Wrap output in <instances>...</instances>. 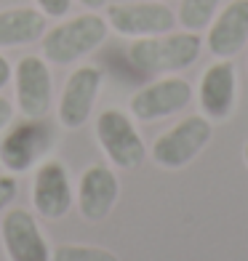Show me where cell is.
I'll list each match as a JSON object with an SVG mask.
<instances>
[{"label": "cell", "mask_w": 248, "mask_h": 261, "mask_svg": "<svg viewBox=\"0 0 248 261\" xmlns=\"http://www.w3.org/2000/svg\"><path fill=\"white\" fill-rule=\"evenodd\" d=\"M11 120H14V104H11L6 96H0V130H3Z\"/></svg>", "instance_id": "cell-20"}, {"label": "cell", "mask_w": 248, "mask_h": 261, "mask_svg": "<svg viewBox=\"0 0 248 261\" xmlns=\"http://www.w3.org/2000/svg\"><path fill=\"white\" fill-rule=\"evenodd\" d=\"M0 243L8 261H51L54 248L43 234L40 221L27 208H8L3 213Z\"/></svg>", "instance_id": "cell-10"}, {"label": "cell", "mask_w": 248, "mask_h": 261, "mask_svg": "<svg viewBox=\"0 0 248 261\" xmlns=\"http://www.w3.org/2000/svg\"><path fill=\"white\" fill-rule=\"evenodd\" d=\"M211 136H214V123L206 115H187L184 120H179L173 128H168L155 139L150 155L160 168L179 171L206 149Z\"/></svg>", "instance_id": "cell-4"}, {"label": "cell", "mask_w": 248, "mask_h": 261, "mask_svg": "<svg viewBox=\"0 0 248 261\" xmlns=\"http://www.w3.org/2000/svg\"><path fill=\"white\" fill-rule=\"evenodd\" d=\"M45 16L40 8L14 6L0 11V48H19V45L40 43L45 35Z\"/></svg>", "instance_id": "cell-15"}, {"label": "cell", "mask_w": 248, "mask_h": 261, "mask_svg": "<svg viewBox=\"0 0 248 261\" xmlns=\"http://www.w3.org/2000/svg\"><path fill=\"white\" fill-rule=\"evenodd\" d=\"M78 3H80V6H86L88 11H99V8L107 6L110 0H78Z\"/></svg>", "instance_id": "cell-22"}, {"label": "cell", "mask_w": 248, "mask_h": 261, "mask_svg": "<svg viewBox=\"0 0 248 261\" xmlns=\"http://www.w3.org/2000/svg\"><path fill=\"white\" fill-rule=\"evenodd\" d=\"M219 6L221 0H179L176 21L190 32H200L214 21V16L219 14Z\"/></svg>", "instance_id": "cell-16"}, {"label": "cell", "mask_w": 248, "mask_h": 261, "mask_svg": "<svg viewBox=\"0 0 248 261\" xmlns=\"http://www.w3.org/2000/svg\"><path fill=\"white\" fill-rule=\"evenodd\" d=\"M107 19L110 30H115L123 38H152V35L171 32L179 21L171 6L165 0H136V3H107Z\"/></svg>", "instance_id": "cell-6"}, {"label": "cell", "mask_w": 248, "mask_h": 261, "mask_svg": "<svg viewBox=\"0 0 248 261\" xmlns=\"http://www.w3.org/2000/svg\"><path fill=\"white\" fill-rule=\"evenodd\" d=\"M35 8H40L48 19H64L72 8V0H35Z\"/></svg>", "instance_id": "cell-19"}, {"label": "cell", "mask_w": 248, "mask_h": 261, "mask_svg": "<svg viewBox=\"0 0 248 261\" xmlns=\"http://www.w3.org/2000/svg\"><path fill=\"white\" fill-rule=\"evenodd\" d=\"M192 101V86L184 77L176 75H163L158 80L141 86L131 96V117L141 123L163 120L176 112H182L187 104Z\"/></svg>", "instance_id": "cell-11"}, {"label": "cell", "mask_w": 248, "mask_h": 261, "mask_svg": "<svg viewBox=\"0 0 248 261\" xmlns=\"http://www.w3.org/2000/svg\"><path fill=\"white\" fill-rule=\"evenodd\" d=\"M93 130H96V141H99L102 152L107 155V160L115 168L134 171L147 160V144L128 112L117 110V107L99 112Z\"/></svg>", "instance_id": "cell-5"}, {"label": "cell", "mask_w": 248, "mask_h": 261, "mask_svg": "<svg viewBox=\"0 0 248 261\" xmlns=\"http://www.w3.org/2000/svg\"><path fill=\"white\" fill-rule=\"evenodd\" d=\"M0 134V163L11 173L32 171L48 158L56 141L54 128L45 117H21L19 123L11 120Z\"/></svg>", "instance_id": "cell-3"}, {"label": "cell", "mask_w": 248, "mask_h": 261, "mask_svg": "<svg viewBox=\"0 0 248 261\" xmlns=\"http://www.w3.org/2000/svg\"><path fill=\"white\" fill-rule=\"evenodd\" d=\"M200 51H203V38L197 32L171 30L163 35H152V38H136L128 45V62L141 75L163 77L192 67L200 59Z\"/></svg>", "instance_id": "cell-1"}, {"label": "cell", "mask_w": 248, "mask_h": 261, "mask_svg": "<svg viewBox=\"0 0 248 261\" xmlns=\"http://www.w3.org/2000/svg\"><path fill=\"white\" fill-rule=\"evenodd\" d=\"M14 96L21 117H48L54 107V77L43 56L27 54L14 64Z\"/></svg>", "instance_id": "cell-7"}, {"label": "cell", "mask_w": 248, "mask_h": 261, "mask_svg": "<svg viewBox=\"0 0 248 261\" xmlns=\"http://www.w3.org/2000/svg\"><path fill=\"white\" fill-rule=\"evenodd\" d=\"M117 197H120V179L110 165L93 163L80 173V181L75 187V203L86 221H104L117 205Z\"/></svg>", "instance_id": "cell-12"}, {"label": "cell", "mask_w": 248, "mask_h": 261, "mask_svg": "<svg viewBox=\"0 0 248 261\" xmlns=\"http://www.w3.org/2000/svg\"><path fill=\"white\" fill-rule=\"evenodd\" d=\"M243 158H245V165H248V144H245V149H243Z\"/></svg>", "instance_id": "cell-23"}, {"label": "cell", "mask_w": 248, "mask_h": 261, "mask_svg": "<svg viewBox=\"0 0 248 261\" xmlns=\"http://www.w3.org/2000/svg\"><path fill=\"white\" fill-rule=\"evenodd\" d=\"M11 72H14V67H11V62L0 54V91H3L8 83H11Z\"/></svg>", "instance_id": "cell-21"}, {"label": "cell", "mask_w": 248, "mask_h": 261, "mask_svg": "<svg viewBox=\"0 0 248 261\" xmlns=\"http://www.w3.org/2000/svg\"><path fill=\"white\" fill-rule=\"evenodd\" d=\"M248 45V0H230L206 32V48L216 59H232Z\"/></svg>", "instance_id": "cell-14"}, {"label": "cell", "mask_w": 248, "mask_h": 261, "mask_svg": "<svg viewBox=\"0 0 248 261\" xmlns=\"http://www.w3.org/2000/svg\"><path fill=\"white\" fill-rule=\"evenodd\" d=\"M19 192V184H16V176L14 173H3L0 176V216L11 208V203L16 200Z\"/></svg>", "instance_id": "cell-18"}, {"label": "cell", "mask_w": 248, "mask_h": 261, "mask_svg": "<svg viewBox=\"0 0 248 261\" xmlns=\"http://www.w3.org/2000/svg\"><path fill=\"white\" fill-rule=\"evenodd\" d=\"M75 205V187L64 163L45 158L32 176V208L45 221L64 219Z\"/></svg>", "instance_id": "cell-8"}, {"label": "cell", "mask_w": 248, "mask_h": 261, "mask_svg": "<svg viewBox=\"0 0 248 261\" xmlns=\"http://www.w3.org/2000/svg\"><path fill=\"white\" fill-rule=\"evenodd\" d=\"M197 101L200 112L211 123L232 117L235 107H238V69H235L232 59H216L211 67H206L197 86Z\"/></svg>", "instance_id": "cell-13"}, {"label": "cell", "mask_w": 248, "mask_h": 261, "mask_svg": "<svg viewBox=\"0 0 248 261\" xmlns=\"http://www.w3.org/2000/svg\"><path fill=\"white\" fill-rule=\"evenodd\" d=\"M107 19L99 16L96 11H86V14H78L72 19H64L51 30H45V35L40 38L43 59L59 67L75 64L96 51L107 40Z\"/></svg>", "instance_id": "cell-2"}, {"label": "cell", "mask_w": 248, "mask_h": 261, "mask_svg": "<svg viewBox=\"0 0 248 261\" xmlns=\"http://www.w3.org/2000/svg\"><path fill=\"white\" fill-rule=\"evenodd\" d=\"M51 261H120L112 251L102 245H80V243H62L51 251Z\"/></svg>", "instance_id": "cell-17"}, {"label": "cell", "mask_w": 248, "mask_h": 261, "mask_svg": "<svg viewBox=\"0 0 248 261\" xmlns=\"http://www.w3.org/2000/svg\"><path fill=\"white\" fill-rule=\"evenodd\" d=\"M104 83V72L96 64H80L69 72L62 96L56 104V117L59 123L69 130H78L88 123V117L96 107L99 91Z\"/></svg>", "instance_id": "cell-9"}]
</instances>
